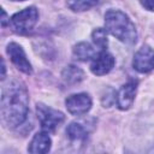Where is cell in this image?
<instances>
[{
  "label": "cell",
  "instance_id": "1",
  "mask_svg": "<svg viewBox=\"0 0 154 154\" xmlns=\"http://www.w3.org/2000/svg\"><path fill=\"white\" fill-rule=\"evenodd\" d=\"M29 96L26 88L18 81H11L2 89L1 95V118L10 126L22 125L28 117Z\"/></svg>",
  "mask_w": 154,
  "mask_h": 154
},
{
  "label": "cell",
  "instance_id": "2",
  "mask_svg": "<svg viewBox=\"0 0 154 154\" xmlns=\"http://www.w3.org/2000/svg\"><path fill=\"white\" fill-rule=\"evenodd\" d=\"M105 25L111 35L126 45H132L137 41L135 24L120 10H108L105 13Z\"/></svg>",
  "mask_w": 154,
  "mask_h": 154
},
{
  "label": "cell",
  "instance_id": "3",
  "mask_svg": "<svg viewBox=\"0 0 154 154\" xmlns=\"http://www.w3.org/2000/svg\"><path fill=\"white\" fill-rule=\"evenodd\" d=\"M38 19V12L34 6L26 7L17 13H14L8 20L12 30L17 34H26L32 30Z\"/></svg>",
  "mask_w": 154,
  "mask_h": 154
},
{
  "label": "cell",
  "instance_id": "4",
  "mask_svg": "<svg viewBox=\"0 0 154 154\" xmlns=\"http://www.w3.org/2000/svg\"><path fill=\"white\" fill-rule=\"evenodd\" d=\"M36 113H37V119L41 124L42 130L47 132H53L55 129L65 120V116L43 103H37L36 105Z\"/></svg>",
  "mask_w": 154,
  "mask_h": 154
},
{
  "label": "cell",
  "instance_id": "5",
  "mask_svg": "<svg viewBox=\"0 0 154 154\" xmlns=\"http://www.w3.org/2000/svg\"><path fill=\"white\" fill-rule=\"evenodd\" d=\"M66 108L72 116H83L91 108V99L87 93L70 95L65 100Z\"/></svg>",
  "mask_w": 154,
  "mask_h": 154
},
{
  "label": "cell",
  "instance_id": "6",
  "mask_svg": "<svg viewBox=\"0 0 154 154\" xmlns=\"http://www.w3.org/2000/svg\"><path fill=\"white\" fill-rule=\"evenodd\" d=\"M132 66L141 73H147L154 70V49L149 46L141 47L134 57Z\"/></svg>",
  "mask_w": 154,
  "mask_h": 154
},
{
  "label": "cell",
  "instance_id": "7",
  "mask_svg": "<svg viewBox=\"0 0 154 154\" xmlns=\"http://www.w3.org/2000/svg\"><path fill=\"white\" fill-rule=\"evenodd\" d=\"M6 52H7L8 57H10V59H11V61L13 63V65L19 71H22L25 75H30L32 72L31 64L26 59V55H25L22 46H19L16 42H11V43L7 45Z\"/></svg>",
  "mask_w": 154,
  "mask_h": 154
},
{
  "label": "cell",
  "instance_id": "8",
  "mask_svg": "<svg viewBox=\"0 0 154 154\" xmlns=\"http://www.w3.org/2000/svg\"><path fill=\"white\" fill-rule=\"evenodd\" d=\"M136 89H137V83L135 81H129L119 89V91L116 95V102L119 109L126 111L132 106L136 95Z\"/></svg>",
  "mask_w": 154,
  "mask_h": 154
},
{
  "label": "cell",
  "instance_id": "9",
  "mask_svg": "<svg viewBox=\"0 0 154 154\" xmlns=\"http://www.w3.org/2000/svg\"><path fill=\"white\" fill-rule=\"evenodd\" d=\"M114 63H116V60H114L112 54H109L106 51H101L93 59L91 65H90V70H91V72L94 75L102 76V75L108 73L113 69Z\"/></svg>",
  "mask_w": 154,
  "mask_h": 154
},
{
  "label": "cell",
  "instance_id": "10",
  "mask_svg": "<svg viewBox=\"0 0 154 154\" xmlns=\"http://www.w3.org/2000/svg\"><path fill=\"white\" fill-rule=\"evenodd\" d=\"M51 144H52L51 137L48 136L47 131L43 130L42 132H37L32 137L31 142L29 143L28 150L30 153H34V154H43V153L49 152Z\"/></svg>",
  "mask_w": 154,
  "mask_h": 154
},
{
  "label": "cell",
  "instance_id": "11",
  "mask_svg": "<svg viewBox=\"0 0 154 154\" xmlns=\"http://www.w3.org/2000/svg\"><path fill=\"white\" fill-rule=\"evenodd\" d=\"M73 57L77 60L87 61L95 58V49L88 42H79L73 47Z\"/></svg>",
  "mask_w": 154,
  "mask_h": 154
},
{
  "label": "cell",
  "instance_id": "12",
  "mask_svg": "<svg viewBox=\"0 0 154 154\" xmlns=\"http://www.w3.org/2000/svg\"><path fill=\"white\" fill-rule=\"evenodd\" d=\"M61 76L65 82H67L70 84H75V83H79L81 81H83L84 72L75 65H69L63 70Z\"/></svg>",
  "mask_w": 154,
  "mask_h": 154
},
{
  "label": "cell",
  "instance_id": "13",
  "mask_svg": "<svg viewBox=\"0 0 154 154\" xmlns=\"http://www.w3.org/2000/svg\"><path fill=\"white\" fill-rule=\"evenodd\" d=\"M66 135L71 141H82L87 137V130L81 123H71L66 129Z\"/></svg>",
  "mask_w": 154,
  "mask_h": 154
},
{
  "label": "cell",
  "instance_id": "14",
  "mask_svg": "<svg viewBox=\"0 0 154 154\" xmlns=\"http://www.w3.org/2000/svg\"><path fill=\"white\" fill-rule=\"evenodd\" d=\"M97 1L99 0H67L66 5L70 10L75 12H82L94 7L97 4Z\"/></svg>",
  "mask_w": 154,
  "mask_h": 154
},
{
  "label": "cell",
  "instance_id": "15",
  "mask_svg": "<svg viewBox=\"0 0 154 154\" xmlns=\"http://www.w3.org/2000/svg\"><path fill=\"white\" fill-rule=\"evenodd\" d=\"M91 38H93V42L96 47H99L100 51H105L106 47H107V30L102 29V28H97L93 31L91 34Z\"/></svg>",
  "mask_w": 154,
  "mask_h": 154
},
{
  "label": "cell",
  "instance_id": "16",
  "mask_svg": "<svg viewBox=\"0 0 154 154\" xmlns=\"http://www.w3.org/2000/svg\"><path fill=\"white\" fill-rule=\"evenodd\" d=\"M140 2L146 10L154 12V0H140Z\"/></svg>",
  "mask_w": 154,
  "mask_h": 154
},
{
  "label": "cell",
  "instance_id": "17",
  "mask_svg": "<svg viewBox=\"0 0 154 154\" xmlns=\"http://www.w3.org/2000/svg\"><path fill=\"white\" fill-rule=\"evenodd\" d=\"M1 13H2V18H1V25L2 26H5L6 25V23H7V16H6V12L2 10L1 11Z\"/></svg>",
  "mask_w": 154,
  "mask_h": 154
},
{
  "label": "cell",
  "instance_id": "18",
  "mask_svg": "<svg viewBox=\"0 0 154 154\" xmlns=\"http://www.w3.org/2000/svg\"><path fill=\"white\" fill-rule=\"evenodd\" d=\"M1 61H2V73H1V79H4V78H5V61H4V59H1Z\"/></svg>",
  "mask_w": 154,
  "mask_h": 154
},
{
  "label": "cell",
  "instance_id": "19",
  "mask_svg": "<svg viewBox=\"0 0 154 154\" xmlns=\"http://www.w3.org/2000/svg\"><path fill=\"white\" fill-rule=\"evenodd\" d=\"M11 1H24V0H11Z\"/></svg>",
  "mask_w": 154,
  "mask_h": 154
}]
</instances>
